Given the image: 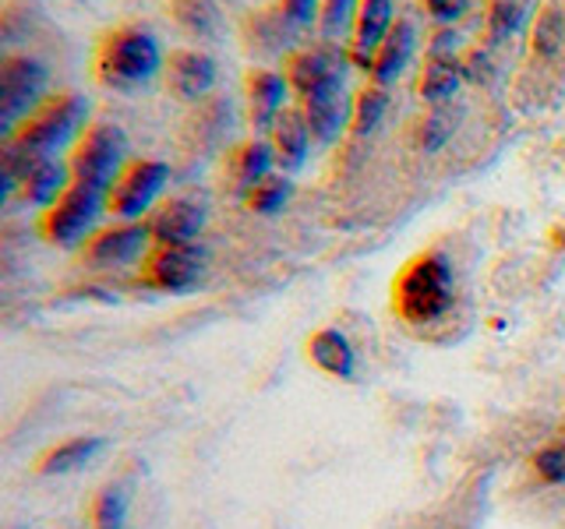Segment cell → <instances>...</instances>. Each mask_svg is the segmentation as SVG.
<instances>
[{
    "instance_id": "cell-22",
    "label": "cell",
    "mask_w": 565,
    "mask_h": 529,
    "mask_svg": "<svg viewBox=\"0 0 565 529\" xmlns=\"http://www.w3.org/2000/svg\"><path fill=\"white\" fill-rule=\"evenodd\" d=\"M459 85H463V64L456 57H431L420 75V96L441 106L459 93Z\"/></svg>"
},
{
    "instance_id": "cell-31",
    "label": "cell",
    "mask_w": 565,
    "mask_h": 529,
    "mask_svg": "<svg viewBox=\"0 0 565 529\" xmlns=\"http://www.w3.org/2000/svg\"><path fill=\"white\" fill-rule=\"evenodd\" d=\"M279 18L294 29H308L315 18H322V0H279Z\"/></svg>"
},
{
    "instance_id": "cell-14",
    "label": "cell",
    "mask_w": 565,
    "mask_h": 529,
    "mask_svg": "<svg viewBox=\"0 0 565 529\" xmlns=\"http://www.w3.org/2000/svg\"><path fill=\"white\" fill-rule=\"evenodd\" d=\"M393 25H396V0H361L358 22H353V61L371 67Z\"/></svg>"
},
{
    "instance_id": "cell-18",
    "label": "cell",
    "mask_w": 565,
    "mask_h": 529,
    "mask_svg": "<svg viewBox=\"0 0 565 529\" xmlns=\"http://www.w3.org/2000/svg\"><path fill=\"white\" fill-rule=\"evenodd\" d=\"M71 184H75V173H71V163H61V159L53 155V159H40V163H35V166L25 173L22 194H25V202L40 205V208H50Z\"/></svg>"
},
{
    "instance_id": "cell-25",
    "label": "cell",
    "mask_w": 565,
    "mask_h": 529,
    "mask_svg": "<svg viewBox=\"0 0 565 529\" xmlns=\"http://www.w3.org/2000/svg\"><path fill=\"white\" fill-rule=\"evenodd\" d=\"M128 511H131L128 487L110 484L99 490V498L93 505V522H96V529H124L128 526Z\"/></svg>"
},
{
    "instance_id": "cell-34",
    "label": "cell",
    "mask_w": 565,
    "mask_h": 529,
    "mask_svg": "<svg viewBox=\"0 0 565 529\" xmlns=\"http://www.w3.org/2000/svg\"><path fill=\"white\" fill-rule=\"evenodd\" d=\"M491 75H494V67H491V57L484 50H473L470 57L463 61V78H470V82H491Z\"/></svg>"
},
{
    "instance_id": "cell-17",
    "label": "cell",
    "mask_w": 565,
    "mask_h": 529,
    "mask_svg": "<svg viewBox=\"0 0 565 529\" xmlns=\"http://www.w3.org/2000/svg\"><path fill=\"white\" fill-rule=\"evenodd\" d=\"M273 138V149H276V166L282 170H300L308 159V149H311V128H308V117L305 110H294V106H287V110L279 114L276 128L269 131Z\"/></svg>"
},
{
    "instance_id": "cell-3",
    "label": "cell",
    "mask_w": 565,
    "mask_h": 529,
    "mask_svg": "<svg viewBox=\"0 0 565 529\" xmlns=\"http://www.w3.org/2000/svg\"><path fill=\"white\" fill-rule=\"evenodd\" d=\"M456 282H452V264L441 255H424L396 282V304L399 314L414 325L438 322L441 314L452 307Z\"/></svg>"
},
{
    "instance_id": "cell-28",
    "label": "cell",
    "mask_w": 565,
    "mask_h": 529,
    "mask_svg": "<svg viewBox=\"0 0 565 529\" xmlns=\"http://www.w3.org/2000/svg\"><path fill=\"white\" fill-rule=\"evenodd\" d=\"M456 128H459V114H452L449 106H438V110H431L428 117L420 120V131H417L420 152H438L456 134Z\"/></svg>"
},
{
    "instance_id": "cell-13",
    "label": "cell",
    "mask_w": 565,
    "mask_h": 529,
    "mask_svg": "<svg viewBox=\"0 0 565 529\" xmlns=\"http://www.w3.org/2000/svg\"><path fill=\"white\" fill-rule=\"evenodd\" d=\"M216 61L209 57L202 50H177L170 64H167V85L177 99L184 102H194L212 93V85H216Z\"/></svg>"
},
{
    "instance_id": "cell-29",
    "label": "cell",
    "mask_w": 565,
    "mask_h": 529,
    "mask_svg": "<svg viewBox=\"0 0 565 529\" xmlns=\"http://www.w3.org/2000/svg\"><path fill=\"white\" fill-rule=\"evenodd\" d=\"M565 43V14L558 8H544L534 25V53L537 57H555Z\"/></svg>"
},
{
    "instance_id": "cell-23",
    "label": "cell",
    "mask_w": 565,
    "mask_h": 529,
    "mask_svg": "<svg viewBox=\"0 0 565 529\" xmlns=\"http://www.w3.org/2000/svg\"><path fill=\"white\" fill-rule=\"evenodd\" d=\"M530 11H534V0H491L488 35L494 43H502L509 35L523 32V25L530 22Z\"/></svg>"
},
{
    "instance_id": "cell-32",
    "label": "cell",
    "mask_w": 565,
    "mask_h": 529,
    "mask_svg": "<svg viewBox=\"0 0 565 529\" xmlns=\"http://www.w3.org/2000/svg\"><path fill=\"white\" fill-rule=\"evenodd\" d=\"M534 466L541 473V481H547V484H565V445H547L544 452H537Z\"/></svg>"
},
{
    "instance_id": "cell-2",
    "label": "cell",
    "mask_w": 565,
    "mask_h": 529,
    "mask_svg": "<svg viewBox=\"0 0 565 529\" xmlns=\"http://www.w3.org/2000/svg\"><path fill=\"white\" fill-rule=\"evenodd\" d=\"M159 67H163V50L149 29H117L110 32L96 50V75L106 88L117 93H135V88L149 85Z\"/></svg>"
},
{
    "instance_id": "cell-15",
    "label": "cell",
    "mask_w": 565,
    "mask_h": 529,
    "mask_svg": "<svg viewBox=\"0 0 565 529\" xmlns=\"http://www.w3.org/2000/svg\"><path fill=\"white\" fill-rule=\"evenodd\" d=\"M290 82L276 71H252L247 75V106H252V123L258 131H273L279 114L287 110Z\"/></svg>"
},
{
    "instance_id": "cell-12",
    "label": "cell",
    "mask_w": 565,
    "mask_h": 529,
    "mask_svg": "<svg viewBox=\"0 0 565 529\" xmlns=\"http://www.w3.org/2000/svg\"><path fill=\"white\" fill-rule=\"evenodd\" d=\"M209 219V208L202 198H173L163 208L156 212L149 229H152V240L159 247H170V244H194V237L202 234V226Z\"/></svg>"
},
{
    "instance_id": "cell-4",
    "label": "cell",
    "mask_w": 565,
    "mask_h": 529,
    "mask_svg": "<svg viewBox=\"0 0 565 529\" xmlns=\"http://www.w3.org/2000/svg\"><path fill=\"white\" fill-rule=\"evenodd\" d=\"M124 166H128V138H124L117 123L85 128V134L75 141V152H71V173H75V181L99 187L106 194H110Z\"/></svg>"
},
{
    "instance_id": "cell-35",
    "label": "cell",
    "mask_w": 565,
    "mask_h": 529,
    "mask_svg": "<svg viewBox=\"0 0 565 529\" xmlns=\"http://www.w3.org/2000/svg\"><path fill=\"white\" fill-rule=\"evenodd\" d=\"M435 46H431V57H452V53L459 50V32H438L435 35Z\"/></svg>"
},
{
    "instance_id": "cell-36",
    "label": "cell",
    "mask_w": 565,
    "mask_h": 529,
    "mask_svg": "<svg viewBox=\"0 0 565 529\" xmlns=\"http://www.w3.org/2000/svg\"><path fill=\"white\" fill-rule=\"evenodd\" d=\"M14 529H22V526H14Z\"/></svg>"
},
{
    "instance_id": "cell-1",
    "label": "cell",
    "mask_w": 565,
    "mask_h": 529,
    "mask_svg": "<svg viewBox=\"0 0 565 529\" xmlns=\"http://www.w3.org/2000/svg\"><path fill=\"white\" fill-rule=\"evenodd\" d=\"M88 99L78 93H67L61 99H50L35 110L11 138H4V149L25 159H53L71 141L85 134Z\"/></svg>"
},
{
    "instance_id": "cell-33",
    "label": "cell",
    "mask_w": 565,
    "mask_h": 529,
    "mask_svg": "<svg viewBox=\"0 0 565 529\" xmlns=\"http://www.w3.org/2000/svg\"><path fill=\"white\" fill-rule=\"evenodd\" d=\"M424 8H428V14L435 18V22H456V18H463L470 0H424Z\"/></svg>"
},
{
    "instance_id": "cell-30",
    "label": "cell",
    "mask_w": 565,
    "mask_h": 529,
    "mask_svg": "<svg viewBox=\"0 0 565 529\" xmlns=\"http://www.w3.org/2000/svg\"><path fill=\"white\" fill-rule=\"evenodd\" d=\"M358 8L361 0H322V35L326 40H335L343 29H350L353 22H358Z\"/></svg>"
},
{
    "instance_id": "cell-5",
    "label": "cell",
    "mask_w": 565,
    "mask_h": 529,
    "mask_svg": "<svg viewBox=\"0 0 565 529\" xmlns=\"http://www.w3.org/2000/svg\"><path fill=\"white\" fill-rule=\"evenodd\" d=\"M50 85V71L35 57H8L0 71V131L11 138L40 110Z\"/></svg>"
},
{
    "instance_id": "cell-6",
    "label": "cell",
    "mask_w": 565,
    "mask_h": 529,
    "mask_svg": "<svg viewBox=\"0 0 565 529\" xmlns=\"http://www.w3.org/2000/svg\"><path fill=\"white\" fill-rule=\"evenodd\" d=\"M103 208H110V194L88 184H71L57 202L46 208L43 229L53 244L61 247H78L88 234L96 229Z\"/></svg>"
},
{
    "instance_id": "cell-27",
    "label": "cell",
    "mask_w": 565,
    "mask_h": 529,
    "mask_svg": "<svg viewBox=\"0 0 565 529\" xmlns=\"http://www.w3.org/2000/svg\"><path fill=\"white\" fill-rule=\"evenodd\" d=\"M173 14L194 35H216L220 32V8L216 0H173Z\"/></svg>"
},
{
    "instance_id": "cell-26",
    "label": "cell",
    "mask_w": 565,
    "mask_h": 529,
    "mask_svg": "<svg viewBox=\"0 0 565 529\" xmlns=\"http://www.w3.org/2000/svg\"><path fill=\"white\" fill-rule=\"evenodd\" d=\"M388 110V93L385 85H371L364 88V93H358V99H353V134H371L379 131V123Z\"/></svg>"
},
{
    "instance_id": "cell-9",
    "label": "cell",
    "mask_w": 565,
    "mask_h": 529,
    "mask_svg": "<svg viewBox=\"0 0 565 529\" xmlns=\"http://www.w3.org/2000/svg\"><path fill=\"white\" fill-rule=\"evenodd\" d=\"M287 82L294 93L305 99L315 88H326L332 82H347V57L332 46H308L290 57Z\"/></svg>"
},
{
    "instance_id": "cell-7",
    "label": "cell",
    "mask_w": 565,
    "mask_h": 529,
    "mask_svg": "<svg viewBox=\"0 0 565 529\" xmlns=\"http://www.w3.org/2000/svg\"><path fill=\"white\" fill-rule=\"evenodd\" d=\"M167 181H170V166L159 163V159H138V163H128L110 187V212L120 219L135 223L138 216H146V212L156 205Z\"/></svg>"
},
{
    "instance_id": "cell-24",
    "label": "cell",
    "mask_w": 565,
    "mask_h": 529,
    "mask_svg": "<svg viewBox=\"0 0 565 529\" xmlns=\"http://www.w3.org/2000/svg\"><path fill=\"white\" fill-rule=\"evenodd\" d=\"M294 198V181L287 173H269L265 181L247 194V208L258 212V216H276V212L287 208Z\"/></svg>"
},
{
    "instance_id": "cell-20",
    "label": "cell",
    "mask_w": 565,
    "mask_h": 529,
    "mask_svg": "<svg viewBox=\"0 0 565 529\" xmlns=\"http://www.w3.org/2000/svg\"><path fill=\"white\" fill-rule=\"evenodd\" d=\"M276 166V149H273V141H247V145L237 149L234 155V181H237V191L244 194H252L265 176L273 173Z\"/></svg>"
},
{
    "instance_id": "cell-21",
    "label": "cell",
    "mask_w": 565,
    "mask_h": 529,
    "mask_svg": "<svg viewBox=\"0 0 565 529\" xmlns=\"http://www.w3.org/2000/svg\"><path fill=\"white\" fill-rule=\"evenodd\" d=\"M106 449V441L96 438V434H85V438H71L64 441V445H57L53 452L43 455V463H40V473L46 476H61V473H75L82 466H88L93 458Z\"/></svg>"
},
{
    "instance_id": "cell-10",
    "label": "cell",
    "mask_w": 565,
    "mask_h": 529,
    "mask_svg": "<svg viewBox=\"0 0 565 529\" xmlns=\"http://www.w3.org/2000/svg\"><path fill=\"white\" fill-rule=\"evenodd\" d=\"M205 247L199 244H170V247H159V251L152 255V282L156 287H163L170 293H184L191 290L194 282L202 279L205 272Z\"/></svg>"
},
{
    "instance_id": "cell-11",
    "label": "cell",
    "mask_w": 565,
    "mask_h": 529,
    "mask_svg": "<svg viewBox=\"0 0 565 529\" xmlns=\"http://www.w3.org/2000/svg\"><path fill=\"white\" fill-rule=\"evenodd\" d=\"M149 240H152L149 223H124L114 229H103V234L88 244V261H93L96 269H120V264H131L146 255Z\"/></svg>"
},
{
    "instance_id": "cell-19",
    "label": "cell",
    "mask_w": 565,
    "mask_h": 529,
    "mask_svg": "<svg viewBox=\"0 0 565 529\" xmlns=\"http://www.w3.org/2000/svg\"><path fill=\"white\" fill-rule=\"evenodd\" d=\"M311 360L326 370V375L332 378H343L350 381L353 375H358V349L350 346V339L340 332V328H322L311 339Z\"/></svg>"
},
{
    "instance_id": "cell-8",
    "label": "cell",
    "mask_w": 565,
    "mask_h": 529,
    "mask_svg": "<svg viewBox=\"0 0 565 529\" xmlns=\"http://www.w3.org/2000/svg\"><path fill=\"white\" fill-rule=\"evenodd\" d=\"M300 110L308 117L311 138L322 141V145H332V141L353 123V99L347 93V82H332L326 88H315L311 96L300 99Z\"/></svg>"
},
{
    "instance_id": "cell-16",
    "label": "cell",
    "mask_w": 565,
    "mask_h": 529,
    "mask_svg": "<svg viewBox=\"0 0 565 529\" xmlns=\"http://www.w3.org/2000/svg\"><path fill=\"white\" fill-rule=\"evenodd\" d=\"M414 50H417V29L411 18H396L393 32L385 35V43L379 46L375 61H371V78L375 85H388L396 82L406 67L414 61Z\"/></svg>"
}]
</instances>
